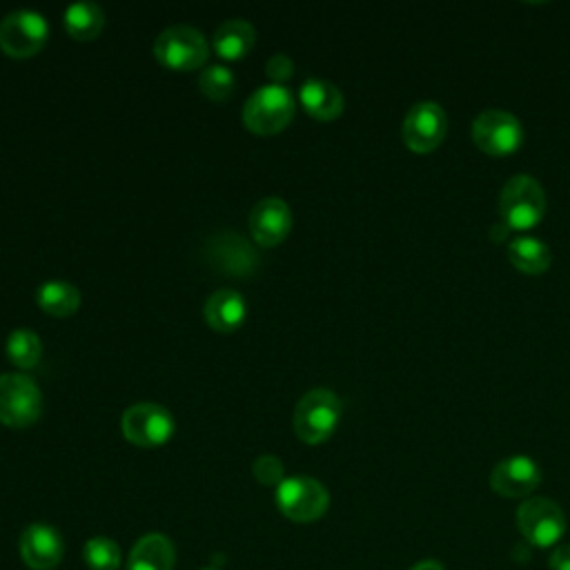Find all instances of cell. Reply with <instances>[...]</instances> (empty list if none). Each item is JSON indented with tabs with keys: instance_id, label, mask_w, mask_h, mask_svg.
I'll use <instances>...</instances> for the list:
<instances>
[{
	"instance_id": "cell-24",
	"label": "cell",
	"mask_w": 570,
	"mask_h": 570,
	"mask_svg": "<svg viewBox=\"0 0 570 570\" xmlns=\"http://www.w3.org/2000/svg\"><path fill=\"white\" fill-rule=\"evenodd\" d=\"M82 559L89 566V570H118L120 548L109 537H91L82 548Z\"/></svg>"
},
{
	"instance_id": "cell-18",
	"label": "cell",
	"mask_w": 570,
	"mask_h": 570,
	"mask_svg": "<svg viewBox=\"0 0 570 570\" xmlns=\"http://www.w3.org/2000/svg\"><path fill=\"white\" fill-rule=\"evenodd\" d=\"M176 550L171 539L160 532L140 537L127 559V570H174Z\"/></svg>"
},
{
	"instance_id": "cell-23",
	"label": "cell",
	"mask_w": 570,
	"mask_h": 570,
	"mask_svg": "<svg viewBox=\"0 0 570 570\" xmlns=\"http://www.w3.org/2000/svg\"><path fill=\"white\" fill-rule=\"evenodd\" d=\"M7 356L11 358V363H16L18 367H36L42 358V343H40V336L33 332V330H27V327H20V330H13L9 336H7Z\"/></svg>"
},
{
	"instance_id": "cell-28",
	"label": "cell",
	"mask_w": 570,
	"mask_h": 570,
	"mask_svg": "<svg viewBox=\"0 0 570 570\" xmlns=\"http://www.w3.org/2000/svg\"><path fill=\"white\" fill-rule=\"evenodd\" d=\"M550 570H570V543H559L550 554Z\"/></svg>"
},
{
	"instance_id": "cell-10",
	"label": "cell",
	"mask_w": 570,
	"mask_h": 570,
	"mask_svg": "<svg viewBox=\"0 0 570 570\" xmlns=\"http://www.w3.org/2000/svg\"><path fill=\"white\" fill-rule=\"evenodd\" d=\"M205 261L212 269L225 276H249L258 267V254L254 245L232 229L214 232L205 240Z\"/></svg>"
},
{
	"instance_id": "cell-3",
	"label": "cell",
	"mask_w": 570,
	"mask_h": 570,
	"mask_svg": "<svg viewBox=\"0 0 570 570\" xmlns=\"http://www.w3.org/2000/svg\"><path fill=\"white\" fill-rule=\"evenodd\" d=\"M296 111V100L285 85H263L258 87L243 107V122L254 134H276L289 125Z\"/></svg>"
},
{
	"instance_id": "cell-11",
	"label": "cell",
	"mask_w": 570,
	"mask_h": 570,
	"mask_svg": "<svg viewBox=\"0 0 570 570\" xmlns=\"http://www.w3.org/2000/svg\"><path fill=\"white\" fill-rule=\"evenodd\" d=\"M49 36L47 20L31 9H18L0 22V49L13 58H29L38 53Z\"/></svg>"
},
{
	"instance_id": "cell-21",
	"label": "cell",
	"mask_w": 570,
	"mask_h": 570,
	"mask_svg": "<svg viewBox=\"0 0 570 570\" xmlns=\"http://www.w3.org/2000/svg\"><path fill=\"white\" fill-rule=\"evenodd\" d=\"M38 305L51 316H69L80 307V289L69 281H47L38 287Z\"/></svg>"
},
{
	"instance_id": "cell-26",
	"label": "cell",
	"mask_w": 570,
	"mask_h": 570,
	"mask_svg": "<svg viewBox=\"0 0 570 570\" xmlns=\"http://www.w3.org/2000/svg\"><path fill=\"white\" fill-rule=\"evenodd\" d=\"M252 472L256 476V481H261L263 485H278L285 479V470H283V461L274 454H263L254 461Z\"/></svg>"
},
{
	"instance_id": "cell-17",
	"label": "cell",
	"mask_w": 570,
	"mask_h": 570,
	"mask_svg": "<svg viewBox=\"0 0 570 570\" xmlns=\"http://www.w3.org/2000/svg\"><path fill=\"white\" fill-rule=\"evenodd\" d=\"M205 323L218 332H232L247 316L245 296L236 289H216L203 305Z\"/></svg>"
},
{
	"instance_id": "cell-30",
	"label": "cell",
	"mask_w": 570,
	"mask_h": 570,
	"mask_svg": "<svg viewBox=\"0 0 570 570\" xmlns=\"http://www.w3.org/2000/svg\"><path fill=\"white\" fill-rule=\"evenodd\" d=\"M205 570H214V568H205Z\"/></svg>"
},
{
	"instance_id": "cell-22",
	"label": "cell",
	"mask_w": 570,
	"mask_h": 570,
	"mask_svg": "<svg viewBox=\"0 0 570 570\" xmlns=\"http://www.w3.org/2000/svg\"><path fill=\"white\" fill-rule=\"evenodd\" d=\"M105 24V11L96 2H73L65 11V27L71 38L76 40H91L102 31Z\"/></svg>"
},
{
	"instance_id": "cell-7",
	"label": "cell",
	"mask_w": 570,
	"mask_h": 570,
	"mask_svg": "<svg viewBox=\"0 0 570 570\" xmlns=\"http://www.w3.org/2000/svg\"><path fill=\"white\" fill-rule=\"evenodd\" d=\"M42 412V394L36 381L20 372L0 374V423L27 428Z\"/></svg>"
},
{
	"instance_id": "cell-5",
	"label": "cell",
	"mask_w": 570,
	"mask_h": 570,
	"mask_svg": "<svg viewBox=\"0 0 570 570\" xmlns=\"http://www.w3.org/2000/svg\"><path fill=\"white\" fill-rule=\"evenodd\" d=\"M276 505L278 510L296 523H309L321 519L330 508V492L325 485L312 476H285L276 485Z\"/></svg>"
},
{
	"instance_id": "cell-4",
	"label": "cell",
	"mask_w": 570,
	"mask_h": 570,
	"mask_svg": "<svg viewBox=\"0 0 570 570\" xmlns=\"http://www.w3.org/2000/svg\"><path fill=\"white\" fill-rule=\"evenodd\" d=\"M154 56L167 69L191 71L207 60L209 45L196 27L171 24L154 40Z\"/></svg>"
},
{
	"instance_id": "cell-6",
	"label": "cell",
	"mask_w": 570,
	"mask_h": 570,
	"mask_svg": "<svg viewBox=\"0 0 570 570\" xmlns=\"http://www.w3.org/2000/svg\"><path fill=\"white\" fill-rule=\"evenodd\" d=\"M566 525V514L552 499L530 497L517 508V528L523 539L537 548L559 546Z\"/></svg>"
},
{
	"instance_id": "cell-19",
	"label": "cell",
	"mask_w": 570,
	"mask_h": 570,
	"mask_svg": "<svg viewBox=\"0 0 570 570\" xmlns=\"http://www.w3.org/2000/svg\"><path fill=\"white\" fill-rule=\"evenodd\" d=\"M256 31L243 18H229L214 31V49L225 60H238L254 47Z\"/></svg>"
},
{
	"instance_id": "cell-29",
	"label": "cell",
	"mask_w": 570,
	"mask_h": 570,
	"mask_svg": "<svg viewBox=\"0 0 570 570\" xmlns=\"http://www.w3.org/2000/svg\"><path fill=\"white\" fill-rule=\"evenodd\" d=\"M410 570H445L436 559H421Z\"/></svg>"
},
{
	"instance_id": "cell-13",
	"label": "cell",
	"mask_w": 570,
	"mask_h": 570,
	"mask_svg": "<svg viewBox=\"0 0 570 570\" xmlns=\"http://www.w3.org/2000/svg\"><path fill=\"white\" fill-rule=\"evenodd\" d=\"M541 483V470L534 459L514 454L501 459L490 472V488L505 499H521L532 494Z\"/></svg>"
},
{
	"instance_id": "cell-8",
	"label": "cell",
	"mask_w": 570,
	"mask_h": 570,
	"mask_svg": "<svg viewBox=\"0 0 570 570\" xmlns=\"http://www.w3.org/2000/svg\"><path fill=\"white\" fill-rule=\"evenodd\" d=\"M472 140L488 156H510L523 142V127L510 111L485 109L472 120Z\"/></svg>"
},
{
	"instance_id": "cell-14",
	"label": "cell",
	"mask_w": 570,
	"mask_h": 570,
	"mask_svg": "<svg viewBox=\"0 0 570 570\" xmlns=\"http://www.w3.org/2000/svg\"><path fill=\"white\" fill-rule=\"evenodd\" d=\"M65 554L60 532L49 523H29L20 534V557L31 570H53Z\"/></svg>"
},
{
	"instance_id": "cell-9",
	"label": "cell",
	"mask_w": 570,
	"mask_h": 570,
	"mask_svg": "<svg viewBox=\"0 0 570 570\" xmlns=\"http://www.w3.org/2000/svg\"><path fill=\"white\" fill-rule=\"evenodd\" d=\"M122 434L138 448H158L174 434V416L165 405L158 403H134L122 412Z\"/></svg>"
},
{
	"instance_id": "cell-25",
	"label": "cell",
	"mask_w": 570,
	"mask_h": 570,
	"mask_svg": "<svg viewBox=\"0 0 570 570\" xmlns=\"http://www.w3.org/2000/svg\"><path fill=\"white\" fill-rule=\"evenodd\" d=\"M200 91L212 100H227L234 94L236 78L225 65H209L198 76Z\"/></svg>"
},
{
	"instance_id": "cell-12",
	"label": "cell",
	"mask_w": 570,
	"mask_h": 570,
	"mask_svg": "<svg viewBox=\"0 0 570 570\" xmlns=\"http://www.w3.org/2000/svg\"><path fill=\"white\" fill-rule=\"evenodd\" d=\"M448 134V116L434 100H421L412 105L403 118L401 136L407 149L416 154L434 151Z\"/></svg>"
},
{
	"instance_id": "cell-15",
	"label": "cell",
	"mask_w": 570,
	"mask_h": 570,
	"mask_svg": "<svg viewBox=\"0 0 570 570\" xmlns=\"http://www.w3.org/2000/svg\"><path fill=\"white\" fill-rule=\"evenodd\" d=\"M292 229V209L278 196H267L258 200L249 212V232L252 238L263 245L272 247L278 245Z\"/></svg>"
},
{
	"instance_id": "cell-16",
	"label": "cell",
	"mask_w": 570,
	"mask_h": 570,
	"mask_svg": "<svg viewBox=\"0 0 570 570\" xmlns=\"http://www.w3.org/2000/svg\"><path fill=\"white\" fill-rule=\"evenodd\" d=\"M298 100L305 107V111L316 120H334L343 114L345 107L341 89L334 82L321 78L305 80L298 89Z\"/></svg>"
},
{
	"instance_id": "cell-27",
	"label": "cell",
	"mask_w": 570,
	"mask_h": 570,
	"mask_svg": "<svg viewBox=\"0 0 570 570\" xmlns=\"http://www.w3.org/2000/svg\"><path fill=\"white\" fill-rule=\"evenodd\" d=\"M265 71H267V76H269V80L274 85H283L292 76V71H294V62H292V58L287 53H274L265 62Z\"/></svg>"
},
{
	"instance_id": "cell-1",
	"label": "cell",
	"mask_w": 570,
	"mask_h": 570,
	"mask_svg": "<svg viewBox=\"0 0 570 570\" xmlns=\"http://www.w3.org/2000/svg\"><path fill=\"white\" fill-rule=\"evenodd\" d=\"M546 191L541 183L528 174H514L499 194V218L510 232H528L543 220Z\"/></svg>"
},
{
	"instance_id": "cell-2",
	"label": "cell",
	"mask_w": 570,
	"mask_h": 570,
	"mask_svg": "<svg viewBox=\"0 0 570 570\" xmlns=\"http://www.w3.org/2000/svg\"><path fill=\"white\" fill-rule=\"evenodd\" d=\"M341 399L327 387L307 390L292 414V428L303 443L318 445L327 441L341 421Z\"/></svg>"
},
{
	"instance_id": "cell-20",
	"label": "cell",
	"mask_w": 570,
	"mask_h": 570,
	"mask_svg": "<svg viewBox=\"0 0 570 570\" xmlns=\"http://www.w3.org/2000/svg\"><path fill=\"white\" fill-rule=\"evenodd\" d=\"M508 261L523 274H543L552 263L550 247L534 236H517L508 245Z\"/></svg>"
}]
</instances>
